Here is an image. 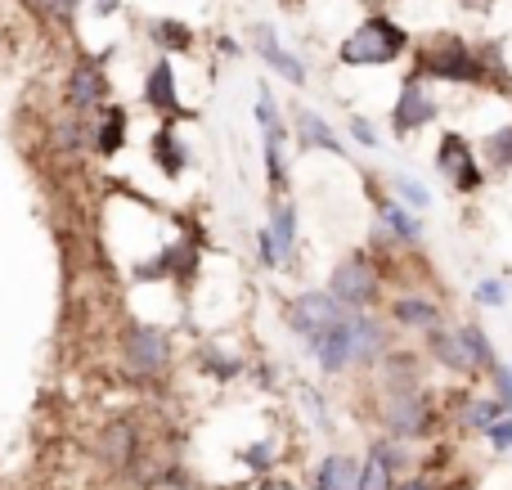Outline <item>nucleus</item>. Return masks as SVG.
<instances>
[{
    "label": "nucleus",
    "mask_w": 512,
    "mask_h": 490,
    "mask_svg": "<svg viewBox=\"0 0 512 490\" xmlns=\"http://www.w3.org/2000/svg\"><path fill=\"white\" fill-rule=\"evenodd\" d=\"M414 77L432 86H468V90H504L508 63L495 41H463L459 32H436L423 45H414Z\"/></svg>",
    "instance_id": "1"
},
{
    "label": "nucleus",
    "mask_w": 512,
    "mask_h": 490,
    "mask_svg": "<svg viewBox=\"0 0 512 490\" xmlns=\"http://www.w3.org/2000/svg\"><path fill=\"white\" fill-rule=\"evenodd\" d=\"M373 387L378 396H400V392H423L427 387V356L423 351H409V347H391L387 356L378 360L373 369Z\"/></svg>",
    "instance_id": "13"
},
{
    "label": "nucleus",
    "mask_w": 512,
    "mask_h": 490,
    "mask_svg": "<svg viewBox=\"0 0 512 490\" xmlns=\"http://www.w3.org/2000/svg\"><path fill=\"white\" fill-rule=\"evenodd\" d=\"M364 9H369V14H387V0H360Z\"/></svg>",
    "instance_id": "39"
},
{
    "label": "nucleus",
    "mask_w": 512,
    "mask_h": 490,
    "mask_svg": "<svg viewBox=\"0 0 512 490\" xmlns=\"http://www.w3.org/2000/svg\"><path fill=\"white\" fill-rule=\"evenodd\" d=\"M279 459H283V446L274 437H261V441H252V446L239 450V464L248 468L252 477H270L274 468H279Z\"/></svg>",
    "instance_id": "26"
},
{
    "label": "nucleus",
    "mask_w": 512,
    "mask_h": 490,
    "mask_svg": "<svg viewBox=\"0 0 512 490\" xmlns=\"http://www.w3.org/2000/svg\"><path fill=\"white\" fill-rule=\"evenodd\" d=\"M481 158L490 162L495 171H512V122H504V126H495V131L481 140Z\"/></svg>",
    "instance_id": "27"
},
{
    "label": "nucleus",
    "mask_w": 512,
    "mask_h": 490,
    "mask_svg": "<svg viewBox=\"0 0 512 490\" xmlns=\"http://www.w3.org/2000/svg\"><path fill=\"white\" fill-rule=\"evenodd\" d=\"M90 450H95L104 473L131 477V473H140V459H144V428L135 423V414H113L95 432V446Z\"/></svg>",
    "instance_id": "6"
},
{
    "label": "nucleus",
    "mask_w": 512,
    "mask_h": 490,
    "mask_svg": "<svg viewBox=\"0 0 512 490\" xmlns=\"http://www.w3.org/2000/svg\"><path fill=\"white\" fill-rule=\"evenodd\" d=\"M459 333H463V347H468V356H472V365H477V374L486 378L490 369L499 365V351H495V342H490V333L481 329L477 320H459Z\"/></svg>",
    "instance_id": "24"
},
{
    "label": "nucleus",
    "mask_w": 512,
    "mask_h": 490,
    "mask_svg": "<svg viewBox=\"0 0 512 490\" xmlns=\"http://www.w3.org/2000/svg\"><path fill=\"white\" fill-rule=\"evenodd\" d=\"M346 315H351V311H346V306H337L328 288H306V293L288 297V306H283V324H288V329L297 333L306 347H315L324 333H333Z\"/></svg>",
    "instance_id": "7"
},
{
    "label": "nucleus",
    "mask_w": 512,
    "mask_h": 490,
    "mask_svg": "<svg viewBox=\"0 0 512 490\" xmlns=\"http://www.w3.org/2000/svg\"><path fill=\"white\" fill-rule=\"evenodd\" d=\"M436 171L445 176V185L454 194H477L486 185V162H481L477 144L463 131H445L441 144H436Z\"/></svg>",
    "instance_id": "10"
},
{
    "label": "nucleus",
    "mask_w": 512,
    "mask_h": 490,
    "mask_svg": "<svg viewBox=\"0 0 512 490\" xmlns=\"http://www.w3.org/2000/svg\"><path fill=\"white\" fill-rule=\"evenodd\" d=\"M346 126H351V140L360 144V149H378V131H373V122H369V117H360V113H355Z\"/></svg>",
    "instance_id": "34"
},
{
    "label": "nucleus",
    "mask_w": 512,
    "mask_h": 490,
    "mask_svg": "<svg viewBox=\"0 0 512 490\" xmlns=\"http://www.w3.org/2000/svg\"><path fill=\"white\" fill-rule=\"evenodd\" d=\"M23 5L32 9L36 18H45V23H59V27H68L72 18H77L81 0H23Z\"/></svg>",
    "instance_id": "30"
},
{
    "label": "nucleus",
    "mask_w": 512,
    "mask_h": 490,
    "mask_svg": "<svg viewBox=\"0 0 512 490\" xmlns=\"http://www.w3.org/2000/svg\"><path fill=\"white\" fill-rule=\"evenodd\" d=\"M436 117H441V99L432 95V81H423V77H414V72H409V77L400 81L396 104H391V131L405 140V135L432 126Z\"/></svg>",
    "instance_id": "12"
},
{
    "label": "nucleus",
    "mask_w": 512,
    "mask_h": 490,
    "mask_svg": "<svg viewBox=\"0 0 512 490\" xmlns=\"http://www.w3.org/2000/svg\"><path fill=\"white\" fill-rule=\"evenodd\" d=\"M387 279H382L378 261L369 257V248H355L328 270V293H333L337 306H346L351 315H364V311H378L387 297H382Z\"/></svg>",
    "instance_id": "4"
},
{
    "label": "nucleus",
    "mask_w": 512,
    "mask_h": 490,
    "mask_svg": "<svg viewBox=\"0 0 512 490\" xmlns=\"http://www.w3.org/2000/svg\"><path fill=\"white\" fill-rule=\"evenodd\" d=\"M373 414H378L382 437H396V441H409V446H418V441H432L436 437L445 410H441V396L423 387V392L378 396Z\"/></svg>",
    "instance_id": "3"
},
{
    "label": "nucleus",
    "mask_w": 512,
    "mask_h": 490,
    "mask_svg": "<svg viewBox=\"0 0 512 490\" xmlns=\"http://www.w3.org/2000/svg\"><path fill=\"white\" fill-rule=\"evenodd\" d=\"M256 490H301V486L288 482V477H279V473H270V477H261V482H256Z\"/></svg>",
    "instance_id": "37"
},
{
    "label": "nucleus",
    "mask_w": 512,
    "mask_h": 490,
    "mask_svg": "<svg viewBox=\"0 0 512 490\" xmlns=\"http://www.w3.org/2000/svg\"><path fill=\"white\" fill-rule=\"evenodd\" d=\"M400 486V477L391 473L387 464H382L378 455H369L364 450V459H360V482H355V490H396Z\"/></svg>",
    "instance_id": "29"
},
{
    "label": "nucleus",
    "mask_w": 512,
    "mask_h": 490,
    "mask_svg": "<svg viewBox=\"0 0 512 490\" xmlns=\"http://www.w3.org/2000/svg\"><path fill=\"white\" fill-rule=\"evenodd\" d=\"M423 356H427V365L432 369H441V374H454V378H481L477 374V365H472V356H468V347H463V333H459V324H436L432 333H423Z\"/></svg>",
    "instance_id": "14"
},
{
    "label": "nucleus",
    "mask_w": 512,
    "mask_h": 490,
    "mask_svg": "<svg viewBox=\"0 0 512 490\" xmlns=\"http://www.w3.org/2000/svg\"><path fill=\"white\" fill-rule=\"evenodd\" d=\"M472 302H477V306H490V311L508 306V279H504V275L477 279V284H472Z\"/></svg>",
    "instance_id": "31"
},
{
    "label": "nucleus",
    "mask_w": 512,
    "mask_h": 490,
    "mask_svg": "<svg viewBox=\"0 0 512 490\" xmlns=\"http://www.w3.org/2000/svg\"><path fill=\"white\" fill-rule=\"evenodd\" d=\"M54 149L59 153H86L90 149V117H81V113H68V117H59L54 122Z\"/></svg>",
    "instance_id": "25"
},
{
    "label": "nucleus",
    "mask_w": 512,
    "mask_h": 490,
    "mask_svg": "<svg viewBox=\"0 0 512 490\" xmlns=\"http://www.w3.org/2000/svg\"><path fill=\"white\" fill-rule=\"evenodd\" d=\"M409 50L414 41H409L405 23H396L391 14H364L337 45V63L342 68H387V63L405 59Z\"/></svg>",
    "instance_id": "2"
},
{
    "label": "nucleus",
    "mask_w": 512,
    "mask_h": 490,
    "mask_svg": "<svg viewBox=\"0 0 512 490\" xmlns=\"http://www.w3.org/2000/svg\"><path fill=\"white\" fill-rule=\"evenodd\" d=\"M248 41H252V50H256V59L265 63V68L274 72V77H283L288 86H306V63L297 59V54L288 50V45L279 41V32H274L270 23H252L248 27Z\"/></svg>",
    "instance_id": "15"
},
{
    "label": "nucleus",
    "mask_w": 512,
    "mask_h": 490,
    "mask_svg": "<svg viewBox=\"0 0 512 490\" xmlns=\"http://www.w3.org/2000/svg\"><path fill=\"white\" fill-rule=\"evenodd\" d=\"M198 369H203L207 378H216V383H234V378L248 374V360L239 356V351H225L221 342H203L198 347Z\"/></svg>",
    "instance_id": "23"
},
{
    "label": "nucleus",
    "mask_w": 512,
    "mask_h": 490,
    "mask_svg": "<svg viewBox=\"0 0 512 490\" xmlns=\"http://www.w3.org/2000/svg\"><path fill=\"white\" fill-rule=\"evenodd\" d=\"M481 437H486L490 450H499V455H512V414H508V419H499L495 428H486Z\"/></svg>",
    "instance_id": "33"
},
{
    "label": "nucleus",
    "mask_w": 512,
    "mask_h": 490,
    "mask_svg": "<svg viewBox=\"0 0 512 490\" xmlns=\"http://www.w3.org/2000/svg\"><path fill=\"white\" fill-rule=\"evenodd\" d=\"M297 149L301 153H315V149H324V153H333V158H342V140H337V131L328 126V117L324 113H315V108H297Z\"/></svg>",
    "instance_id": "20"
},
{
    "label": "nucleus",
    "mask_w": 512,
    "mask_h": 490,
    "mask_svg": "<svg viewBox=\"0 0 512 490\" xmlns=\"http://www.w3.org/2000/svg\"><path fill=\"white\" fill-rule=\"evenodd\" d=\"M391 189H396V203L409 207V212H427V207H432V189H427L423 180L405 176V171H396V176H391Z\"/></svg>",
    "instance_id": "28"
},
{
    "label": "nucleus",
    "mask_w": 512,
    "mask_h": 490,
    "mask_svg": "<svg viewBox=\"0 0 512 490\" xmlns=\"http://www.w3.org/2000/svg\"><path fill=\"white\" fill-rule=\"evenodd\" d=\"M463 9H468V14H490V9H495V0H459Z\"/></svg>",
    "instance_id": "38"
},
{
    "label": "nucleus",
    "mask_w": 512,
    "mask_h": 490,
    "mask_svg": "<svg viewBox=\"0 0 512 490\" xmlns=\"http://www.w3.org/2000/svg\"><path fill=\"white\" fill-rule=\"evenodd\" d=\"M355 482H360V459L346 450H328L310 473V490H355Z\"/></svg>",
    "instance_id": "18"
},
{
    "label": "nucleus",
    "mask_w": 512,
    "mask_h": 490,
    "mask_svg": "<svg viewBox=\"0 0 512 490\" xmlns=\"http://www.w3.org/2000/svg\"><path fill=\"white\" fill-rule=\"evenodd\" d=\"M265 234H270L274 243V257H279V270L292 261V252H297V207L288 203V198H274L270 207V225H265Z\"/></svg>",
    "instance_id": "22"
},
{
    "label": "nucleus",
    "mask_w": 512,
    "mask_h": 490,
    "mask_svg": "<svg viewBox=\"0 0 512 490\" xmlns=\"http://www.w3.org/2000/svg\"><path fill=\"white\" fill-rule=\"evenodd\" d=\"M122 365L126 374L135 378H167L171 365H176V338L171 329H158V324H126L122 329Z\"/></svg>",
    "instance_id": "5"
},
{
    "label": "nucleus",
    "mask_w": 512,
    "mask_h": 490,
    "mask_svg": "<svg viewBox=\"0 0 512 490\" xmlns=\"http://www.w3.org/2000/svg\"><path fill=\"white\" fill-rule=\"evenodd\" d=\"M396 490H441V486H436L432 473H414V477H405V482H400Z\"/></svg>",
    "instance_id": "36"
},
{
    "label": "nucleus",
    "mask_w": 512,
    "mask_h": 490,
    "mask_svg": "<svg viewBox=\"0 0 512 490\" xmlns=\"http://www.w3.org/2000/svg\"><path fill=\"white\" fill-rule=\"evenodd\" d=\"M149 158H153V167H158L167 180H180V176L189 171V149L180 144L176 126H158V131H153V140H149Z\"/></svg>",
    "instance_id": "21"
},
{
    "label": "nucleus",
    "mask_w": 512,
    "mask_h": 490,
    "mask_svg": "<svg viewBox=\"0 0 512 490\" xmlns=\"http://www.w3.org/2000/svg\"><path fill=\"white\" fill-rule=\"evenodd\" d=\"M140 104L149 108L153 117H162V126H176V122H194V108L180 99V77H176V63L167 54L149 63L140 81Z\"/></svg>",
    "instance_id": "9"
},
{
    "label": "nucleus",
    "mask_w": 512,
    "mask_h": 490,
    "mask_svg": "<svg viewBox=\"0 0 512 490\" xmlns=\"http://www.w3.org/2000/svg\"><path fill=\"white\" fill-rule=\"evenodd\" d=\"M369 198H373V207H378V221H382V230L391 234V239L400 243V248H418L423 243V216L418 212H409V207H400L391 194H382L378 185L369 180Z\"/></svg>",
    "instance_id": "16"
},
{
    "label": "nucleus",
    "mask_w": 512,
    "mask_h": 490,
    "mask_svg": "<svg viewBox=\"0 0 512 490\" xmlns=\"http://www.w3.org/2000/svg\"><path fill=\"white\" fill-rule=\"evenodd\" d=\"M63 104H68V113H81V117H95L99 108L113 104V77H108V68L95 54H81L68 68V77H63Z\"/></svg>",
    "instance_id": "8"
},
{
    "label": "nucleus",
    "mask_w": 512,
    "mask_h": 490,
    "mask_svg": "<svg viewBox=\"0 0 512 490\" xmlns=\"http://www.w3.org/2000/svg\"><path fill=\"white\" fill-rule=\"evenodd\" d=\"M149 41H153V50L171 59V54H194L198 36L180 14H158V18H149Z\"/></svg>",
    "instance_id": "19"
},
{
    "label": "nucleus",
    "mask_w": 512,
    "mask_h": 490,
    "mask_svg": "<svg viewBox=\"0 0 512 490\" xmlns=\"http://www.w3.org/2000/svg\"><path fill=\"white\" fill-rule=\"evenodd\" d=\"M81 5H86L90 18H113L122 9V0H81Z\"/></svg>",
    "instance_id": "35"
},
{
    "label": "nucleus",
    "mask_w": 512,
    "mask_h": 490,
    "mask_svg": "<svg viewBox=\"0 0 512 490\" xmlns=\"http://www.w3.org/2000/svg\"><path fill=\"white\" fill-rule=\"evenodd\" d=\"M387 324L396 333H432L436 324H445V302L436 293H423V288H400V293L387 297Z\"/></svg>",
    "instance_id": "11"
},
{
    "label": "nucleus",
    "mask_w": 512,
    "mask_h": 490,
    "mask_svg": "<svg viewBox=\"0 0 512 490\" xmlns=\"http://www.w3.org/2000/svg\"><path fill=\"white\" fill-rule=\"evenodd\" d=\"M486 383H490V396L504 405V414H512V365H504V360H499V365L486 374Z\"/></svg>",
    "instance_id": "32"
},
{
    "label": "nucleus",
    "mask_w": 512,
    "mask_h": 490,
    "mask_svg": "<svg viewBox=\"0 0 512 490\" xmlns=\"http://www.w3.org/2000/svg\"><path fill=\"white\" fill-rule=\"evenodd\" d=\"M126 140H131V117H126L122 104H108L90 117V153L95 158H117L126 149Z\"/></svg>",
    "instance_id": "17"
}]
</instances>
